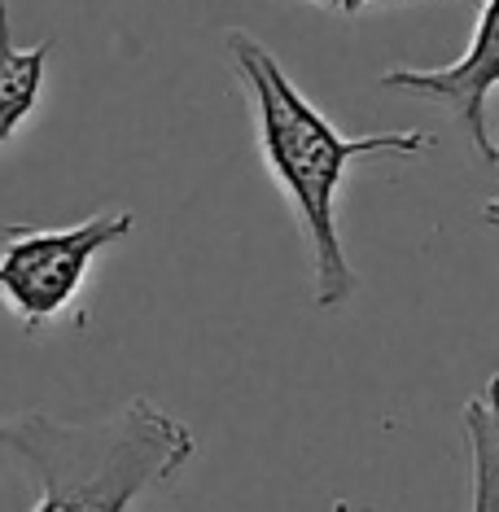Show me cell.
Returning a JSON list of instances; mask_svg holds the SVG:
<instances>
[{
  "label": "cell",
  "mask_w": 499,
  "mask_h": 512,
  "mask_svg": "<svg viewBox=\"0 0 499 512\" xmlns=\"http://www.w3.org/2000/svg\"><path fill=\"white\" fill-rule=\"evenodd\" d=\"M241 88L254 110V136H259V158L276 180V189L289 197L298 224L311 246V302L320 311L342 307L359 289V276L346 259L342 232H338V193L342 180L359 158H412L434 145L429 132H368L342 136L298 84L285 75L276 53L250 31L232 27L224 36Z\"/></svg>",
  "instance_id": "obj_1"
},
{
  "label": "cell",
  "mask_w": 499,
  "mask_h": 512,
  "mask_svg": "<svg viewBox=\"0 0 499 512\" xmlns=\"http://www.w3.org/2000/svg\"><path fill=\"white\" fill-rule=\"evenodd\" d=\"M14 460L40 499L31 512H132L197 456L193 429L149 399H127L97 421L49 412L0 416V460Z\"/></svg>",
  "instance_id": "obj_2"
},
{
  "label": "cell",
  "mask_w": 499,
  "mask_h": 512,
  "mask_svg": "<svg viewBox=\"0 0 499 512\" xmlns=\"http://www.w3.org/2000/svg\"><path fill=\"white\" fill-rule=\"evenodd\" d=\"M132 211H101L71 228H5L0 246V302L40 337L79 298L88 267L101 250L132 232Z\"/></svg>",
  "instance_id": "obj_3"
},
{
  "label": "cell",
  "mask_w": 499,
  "mask_h": 512,
  "mask_svg": "<svg viewBox=\"0 0 499 512\" xmlns=\"http://www.w3.org/2000/svg\"><path fill=\"white\" fill-rule=\"evenodd\" d=\"M386 92H408L416 101H434L451 119L464 127L478 158L495 162L499 149L486 132V97L499 84V0H486L478 22H473V40L456 62L443 66H399L377 79Z\"/></svg>",
  "instance_id": "obj_4"
},
{
  "label": "cell",
  "mask_w": 499,
  "mask_h": 512,
  "mask_svg": "<svg viewBox=\"0 0 499 512\" xmlns=\"http://www.w3.org/2000/svg\"><path fill=\"white\" fill-rule=\"evenodd\" d=\"M53 40H40L31 49L14 44L9 31V0H0V145L18 136V127L36 114L44 75H49Z\"/></svg>",
  "instance_id": "obj_5"
},
{
  "label": "cell",
  "mask_w": 499,
  "mask_h": 512,
  "mask_svg": "<svg viewBox=\"0 0 499 512\" xmlns=\"http://www.w3.org/2000/svg\"><path fill=\"white\" fill-rule=\"evenodd\" d=\"M464 442H469L473 473L469 512H499V372L478 399L464 403Z\"/></svg>",
  "instance_id": "obj_6"
},
{
  "label": "cell",
  "mask_w": 499,
  "mask_h": 512,
  "mask_svg": "<svg viewBox=\"0 0 499 512\" xmlns=\"http://www.w3.org/2000/svg\"><path fill=\"white\" fill-rule=\"evenodd\" d=\"M316 5L333 9V14H342V18H355V14H364L368 5H408V0H316Z\"/></svg>",
  "instance_id": "obj_7"
},
{
  "label": "cell",
  "mask_w": 499,
  "mask_h": 512,
  "mask_svg": "<svg viewBox=\"0 0 499 512\" xmlns=\"http://www.w3.org/2000/svg\"><path fill=\"white\" fill-rule=\"evenodd\" d=\"M482 224H499V197H491V202L482 206Z\"/></svg>",
  "instance_id": "obj_8"
}]
</instances>
